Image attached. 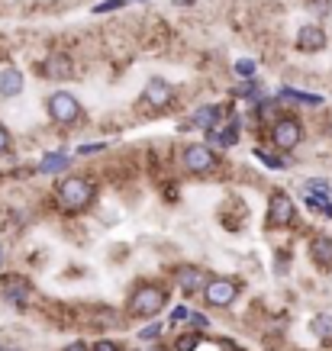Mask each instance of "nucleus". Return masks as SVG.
I'll list each match as a JSON object with an SVG mask.
<instances>
[{
    "label": "nucleus",
    "instance_id": "c85d7f7f",
    "mask_svg": "<svg viewBox=\"0 0 332 351\" xmlns=\"http://www.w3.org/2000/svg\"><path fill=\"white\" fill-rule=\"evenodd\" d=\"M307 7H310L313 13H329V7H332V0H307Z\"/></svg>",
    "mask_w": 332,
    "mask_h": 351
},
{
    "label": "nucleus",
    "instance_id": "1a4fd4ad",
    "mask_svg": "<svg viewBox=\"0 0 332 351\" xmlns=\"http://www.w3.org/2000/svg\"><path fill=\"white\" fill-rule=\"evenodd\" d=\"M142 100L149 104L152 110H165L174 104V87L165 81V77H152L149 84H145V90H142Z\"/></svg>",
    "mask_w": 332,
    "mask_h": 351
},
{
    "label": "nucleus",
    "instance_id": "c9c22d12",
    "mask_svg": "<svg viewBox=\"0 0 332 351\" xmlns=\"http://www.w3.org/2000/svg\"><path fill=\"white\" fill-rule=\"evenodd\" d=\"M149 351H168V348H165V345H158V341H152V348Z\"/></svg>",
    "mask_w": 332,
    "mask_h": 351
},
{
    "label": "nucleus",
    "instance_id": "0eeeda50",
    "mask_svg": "<svg viewBox=\"0 0 332 351\" xmlns=\"http://www.w3.org/2000/svg\"><path fill=\"white\" fill-rule=\"evenodd\" d=\"M297 216V206L290 200L287 191H274L268 197V229H284V226L294 223Z\"/></svg>",
    "mask_w": 332,
    "mask_h": 351
},
{
    "label": "nucleus",
    "instance_id": "aec40b11",
    "mask_svg": "<svg viewBox=\"0 0 332 351\" xmlns=\"http://www.w3.org/2000/svg\"><path fill=\"white\" fill-rule=\"evenodd\" d=\"M278 104L281 100H261V104H255V117L261 119V123H274V119H278V113H274V110H278Z\"/></svg>",
    "mask_w": 332,
    "mask_h": 351
},
{
    "label": "nucleus",
    "instance_id": "393cba45",
    "mask_svg": "<svg viewBox=\"0 0 332 351\" xmlns=\"http://www.w3.org/2000/svg\"><path fill=\"white\" fill-rule=\"evenodd\" d=\"M307 193H332V187H329V181L313 178V181H307Z\"/></svg>",
    "mask_w": 332,
    "mask_h": 351
},
{
    "label": "nucleus",
    "instance_id": "bb28decb",
    "mask_svg": "<svg viewBox=\"0 0 332 351\" xmlns=\"http://www.w3.org/2000/svg\"><path fill=\"white\" fill-rule=\"evenodd\" d=\"M129 0H107V3H97L94 13H110V10H119V7H126Z\"/></svg>",
    "mask_w": 332,
    "mask_h": 351
},
{
    "label": "nucleus",
    "instance_id": "6e6552de",
    "mask_svg": "<svg viewBox=\"0 0 332 351\" xmlns=\"http://www.w3.org/2000/svg\"><path fill=\"white\" fill-rule=\"evenodd\" d=\"M0 293L13 306H26V300L32 297V284L23 274H7V277H0Z\"/></svg>",
    "mask_w": 332,
    "mask_h": 351
},
{
    "label": "nucleus",
    "instance_id": "a211bd4d",
    "mask_svg": "<svg viewBox=\"0 0 332 351\" xmlns=\"http://www.w3.org/2000/svg\"><path fill=\"white\" fill-rule=\"evenodd\" d=\"M310 332L316 335V339H329L332 341V313H316L310 319Z\"/></svg>",
    "mask_w": 332,
    "mask_h": 351
},
{
    "label": "nucleus",
    "instance_id": "ddd939ff",
    "mask_svg": "<svg viewBox=\"0 0 332 351\" xmlns=\"http://www.w3.org/2000/svg\"><path fill=\"white\" fill-rule=\"evenodd\" d=\"M23 71L20 68H0V97H20L23 94Z\"/></svg>",
    "mask_w": 332,
    "mask_h": 351
},
{
    "label": "nucleus",
    "instance_id": "20e7f679",
    "mask_svg": "<svg viewBox=\"0 0 332 351\" xmlns=\"http://www.w3.org/2000/svg\"><path fill=\"white\" fill-rule=\"evenodd\" d=\"M271 142L278 152H294L303 142V123L297 117H278L271 123Z\"/></svg>",
    "mask_w": 332,
    "mask_h": 351
},
{
    "label": "nucleus",
    "instance_id": "a878e982",
    "mask_svg": "<svg viewBox=\"0 0 332 351\" xmlns=\"http://www.w3.org/2000/svg\"><path fill=\"white\" fill-rule=\"evenodd\" d=\"M158 332H161L158 322H149V326L139 332V339H142V341H158Z\"/></svg>",
    "mask_w": 332,
    "mask_h": 351
},
{
    "label": "nucleus",
    "instance_id": "7ed1b4c3",
    "mask_svg": "<svg viewBox=\"0 0 332 351\" xmlns=\"http://www.w3.org/2000/svg\"><path fill=\"white\" fill-rule=\"evenodd\" d=\"M242 293V284L236 277H213L204 284V300L206 306H216V309H226L236 303V297Z\"/></svg>",
    "mask_w": 332,
    "mask_h": 351
},
{
    "label": "nucleus",
    "instance_id": "5701e85b",
    "mask_svg": "<svg viewBox=\"0 0 332 351\" xmlns=\"http://www.w3.org/2000/svg\"><path fill=\"white\" fill-rule=\"evenodd\" d=\"M255 71H258V64L252 62V58H242V62H236V75L242 77V81H255Z\"/></svg>",
    "mask_w": 332,
    "mask_h": 351
},
{
    "label": "nucleus",
    "instance_id": "473e14b6",
    "mask_svg": "<svg viewBox=\"0 0 332 351\" xmlns=\"http://www.w3.org/2000/svg\"><path fill=\"white\" fill-rule=\"evenodd\" d=\"M187 316H191V309H187V306H178L171 313V326H174V322H181V319H187Z\"/></svg>",
    "mask_w": 332,
    "mask_h": 351
},
{
    "label": "nucleus",
    "instance_id": "9b49d317",
    "mask_svg": "<svg viewBox=\"0 0 332 351\" xmlns=\"http://www.w3.org/2000/svg\"><path fill=\"white\" fill-rule=\"evenodd\" d=\"M174 284H178L181 293H187V297L200 293V287H204V271H200V265H178L174 267Z\"/></svg>",
    "mask_w": 332,
    "mask_h": 351
},
{
    "label": "nucleus",
    "instance_id": "2eb2a0df",
    "mask_svg": "<svg viewBox=\"0 0 332 351\" xmlns=\"http://www.w3.org/2000/svg\"><path fill=\"white\" fill-rule=\"evenodd\" d=\"M43 71H45L43 77H55V81L71 77V58H68V55H62V52L49 55V58H45V64H43Z\"/></svg>",
    "mask_w": 332,
    "mask_h": 351
},
{
    "label": "nucleus",
    "instance_id": "6ab92c4d",
    "mask_svg": "<svg viewBox=\"0 0 332 351\" xmlns=\"http://www.w3.org/2000/svg\"><path fill=\"white\" fill-rule=\"evenodd\" d=\"M307 206H310L313 213H322L332 219V200L329 193H307Z\"/></svg>",
    "mask_w": 332,
    "mask_h": 351
},
{
    "label": "nucleus",
    "instance_id": "2f4dec72",
    "mask_svg": "<svg viewBox=\"0 0 332 351\" xmlns=\"http://www.w3.org/2000/svg\"><path fill=\"white\" fill-rule=\"evenodd\" d=\"M104 149H107L104 142H97V145H81V149H78V155H97V152H104Z\"/></svg>",
    "mask_w": 332,
    "mask_h": 351
},
{
    "label": "nucleus",
    "instance_id": "423d86ee",
    "mask_svg": "<svg viewBox=\"0 0 332 351\" xmlns=\"http://www.w3.org/2000/svg\"><path fill=\"white\" fill-rule=\"evenodd\" d=\"M181 161H184V168H187V174H210V171L220 168V158H216V152L210 149V145H187V149L181 152Z\"/></svg>",
    "mask_w": 332,
    "mask_h": 351
},
{
    "label": "nucleus",
    "instance_id": "e433bc0d",
    "mask_svg": "<svg viewBox=\"0 0 332 351\" xmlns=\"http://www.w3.org/2000/svg\"><path fill=\"white\" fill-rule=\"evenodd\" d=\"M3 351H23V348H3Z\"/></svg>",
    "mask_w": 332,
    "mask_h": 351
},
{
    "label": "nucleus",
    "instance_id": "b1692460",
    "mask_svg": "<svg viewBox=\"0 0 332 351\" xmlns=\"http://www.w3.org/2000/svg\"><path fill=\"white\" fill-rule=\"evenodd\" d=\"M255 158H258V161H265L268 168H287V161L281 158V155H271L268 149H255Z\"/></svg>",
    "mask_w": 332,
    "mask_h": 351
},
{
    "label": "nucleus",
    "instance_id": "f03ea898",
    "mask_svg": "<svg viewBox=\"0 0 332 351\" xmlns=\"http://www.w3.org/2000/svg\"><path fill=\"white\" fill-rule=\"evenodd\" d=\"M165 287L158 284H139V287L129 293V303H126V313L136 316V319H155L161 309H165Z\"/></svg>",
    "mask_w": 332,
    "mask_h": 351
},
{
    "label": "nucleus",
    "instance_id": "cd10ccee",
    "mask_svg": "<svg viewBox=\"0 0 332 351\" xmlns=\"http://www.w3.org/2000/svg\"><path fill=\"white\" fill-rule=\"evenodd\" d=\"M91 351H123V345H119V341H113V339H100Z\"/></svg>",
    "mask_w": 332,
    "mask_h": 351
},
{
    "label": "nucleus",
    "instance_id": "412c9836",
    "mask_svg": "<svg viewBox=\"0 0 332 351\" xmlns=\"http://www.w3.org/2000/svg\"><path fill=\"white\" fill-rule=\"evenodd\" d=\"M200 339H204L200 332H184L181 339L174 341V351H197L200 348Z\"/></svg>",
    "mask_w": 332,
    "mask_h": 351
},
{
    "label": "nucleus",
    "instance_id": "4be33fe9",
    "mask_svg": "<svg viewBox=\"0 0 332 351\" xmlns=\"http://www.w3.org/2000/svg\"><path fill=\"white\" fill-rule=\"evenodd\" d=\"M233 94H236V97H246L248 104H261V100H265V94H261V87H258L255 81H252V84H246V87H236Z\"/></svg>",
    "mask_w": 332,
    "mask_h": 351
},
{
    "label": "nucleus",
    "instance_id": "39448f33",
    "mask_svg": "<svg viewBox=\"0 0 332 351\" xmlns=\"http://www.w3.org/2000/svg\"><path fill=\"white\" fill-rule=\"evenodd\" d=\"M45 110H49V117L58 123V126H71L81 119V104H78L75 94H68V90H55L49 100H45Z\"/></svg>",
    "mask_w": 332,
    "mask_h": 351
},
{
    "label": "nucleus",
    "instance_id": "f257e3e1",
    "mask_svg": "<svg viewBox=\"0 0 332 351\" xmlns=\"http://www.w3.org/2000/svg\"><path fill=\"white\" fill-rule=\"evenodd\" d=\"M55 197H58V203H62L64 213H84L87 206L94 203L97 187H94V181H91L87 174H68V178L58 181Z\"/></svg>",
    "mask_w": 332,
    "mask_h": 351
},
{
    "label": "nucleus",
    "instance_id": "f704fd0d",
    "mask_svg": "<svg viewBox=\"0 0 332 351\" xmlns=\"http://www.w3.org/2000/svg\"><path fill=\"white\" fill-rule=\"evenodd\" d=\"M3 261H7V248L0 245V267H3Z\"/></svg>",
    "mask_w": 332,
    "mask_h": 351
},
{
    "label": "nucleus",
    "instance_id": "72a5a7b5",
    "mask_svg": "<svg viewBox=\"0 0 332 351\" xmlns=\"http://www.w3.org/2000/svg\"><path fill=\"white\" fill-rule=\"evenodd\" d=\"M64 351H91L84 341H71V345H64Z\"/></svg>",
    "mask_w": 332,
    "mask_h": 351
},
{
    "label": "nucleus",
    "instance_id": "4468645a",
    "mask_svg": "<svg viewBox=\"0 0 332 351\" xmlns=\"http://www.w3.org/2000/svg\"><path fill=\"white\" fill-rule=\"evenodd\" d=\"M307 252H310V258L320 267H329L332 265V239H329V235H313Z\"/></svg>",
    "mask_w": 332,
    "mask_h": 351
},
{
    "label": "nucleus",
    "instance_id": "7c9ffc66",
    "mask_svg": "<svg viewBox=\"0 0 332 351\" xmlns=\"http://www.w3.org/2000/svg\"><path fill=\"white\" fill-rule=\"evenodd\" d=\"M187 319L193 322V329H197V332H200V329H210V319H206V316H200V313H191Z\"/></svg>",
    "mask_w": 332,
    "mask_h": 351
},
{
    "label": "nucleus",
    "instance_id": "dca6fc26",
    "mask_svg": "<svg viewBox=\"0 0 332 351\" xmlns=\"http://www.w3.org/2000/svg\"><path fill=\"white\" fill-rule=\"evenodd\" d=\"M278 97L281 100H290V104H307V107H320L322 104L320 94H310V90H294V87H281Z\"/></svg>",
    "mask_w": 332,
    "mask_h": 351
},
{
    "label": "nucleus",
    "instance_id": "c756f323",
    "mask_svg": "<svg viewBox=\"0 0 332 351\" xmlns=\"http://www.w3.org/2000/svg\"><path fill=\"white\" fill-rule=\"evenodd\" d=\"M10 152V132H7V126L0 123V155H7Z\"/></svg>",
    "mask_w": 332,
    "mask_h": 351
},
{
    "label": "nucleus",
    "instance_id": "9d476101",
    "mask_svg": "<svg viewBox=\"0 0 332 351\" xmlns=\"http://www.w3.org/2000/svg\"><path fill=\"white\" fill-rule=\"evenodd\" d=\"M322 49H326V29L316 26V23L300 26V32H297V52L316 55V52H322Z\"/></svg>",
    "mask_w": 332,
    "mask_h": 351
},
{
    "label": "nucleus",
    "instance_id": "f3484780",
    "mask_svg": "<svg viewBox=\"0 0 332 351\" xmlns=\"http://www.w3.org/2000/svg\"><path fill=\"white\" fill-rule=\"evenodd\" d=\"M68 165H71V158H68L64 152H49V155L39 161V168L36 171H39V174H58V171H64Z\"/></svg>",
    "mask_w": 332,
    "mask_h": 351
},
{
    "label": "nucleus",
    "instance_id": "f8f14e48",
    "mask_svg": "<svg viewBox=\"0 0 332 351\" xmlns=\"http://www.w3.org/2000/svg\"><path fill=\"white\" fill-rule=\"evenodd\" d=\"M226 113H229V107H200L181 129H204L206 132V129H213L216 123H223Z\"/></svg>",
    "mask_w": 332,
    "mask_h": 351
}]
</instances>
